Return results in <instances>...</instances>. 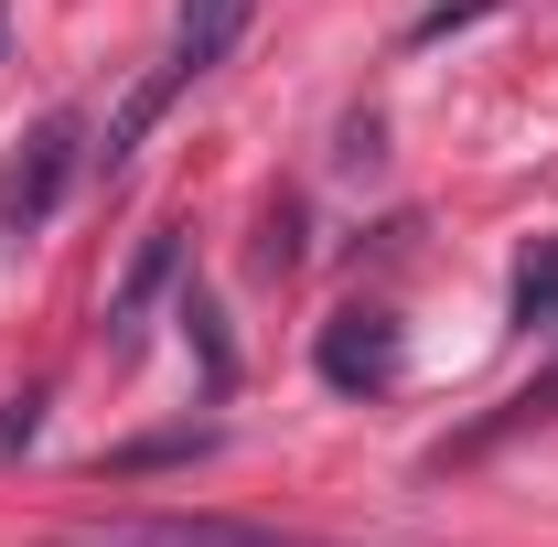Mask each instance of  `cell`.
Returning a JSON list of instances; mask_svg holds the SVG:
<instances>
[{
	"label": "cell",
	"instance_id": "obj_1",
	"mask_svg": "<svg viewBox=\"0 0 558 547\" xmlns=\"http://www.w3.org/2000/svg\"><path fill=\"white\" fill-rule=\"evenodd\" d=\"M312 365H323L333 398H387V387L409 376V323H398L387 301H344V312L312 333Z\"/></svg>",
	"mask_w": 558,
	"mask_h": 547
},
{
	"label": "cell",
	"instance_id": "obj_2",
	"mask_svg": "<svg viewBox=\"0 0 558 547\" xmlns=\"http://www.w3.org/2000/svg\"><path fill=\"white\" fill-rule=\"evenodd\" d=\"M75 161H86V130H75V108L33 119L22 161L0 172V236H44V226H54V205H65V183H75Z\"/></svg>",
	"mask_w": 558,
	"mask_h": 547
},
{
	"label": "cell",
	"instance_id": "obj_3",
	"mask_svg": "<svg viewBox=\"0 0 558 547\" xmlns=\"http://www.w3.org/2000/svg\"><path fill=\"white\" fill-rule=\"evenodd\" d=\"M172 290H183V226H150V236L130 247V269L108 279V312H97V354H108V365H130V354H140V333H150V312H161Z\"/></svg>",
	"mask_w": 558,
	"mask_h": 547
},
{
	"label": "cell",
	"instance_id": "obj_4",
	"mask_svg": "<svg viewBox=\"0 0 558 547\" xmlns=\"http://www.w3.org/2000/svg\"><path fill=\"white\" fill-rule=\"evenodd\" d=\"M54 547H323V537H290L258 515H86Z\"/></svg>",
	"mask_w": 558,
	"mask_h": 547
},
{
	"label": "cell",
	"instance_id": "obj_5",
	"mask_svg": "<svg viewBox=\"0 0 558 547\" xmlns=\"http://www.w3.org/2000/svg\"><path fill=\"white\" fill-rule=\"evenodd\" d=\"M548 418H558V354L537 365V376H526V387H515V398H505V409H484L473 429H451V440L429 451V473H451V462H484V451L526 440V429H548Z\"/></svg>",
	"mask_w": 558,
	"mask_h": 547
},
{
	"label": "cell",
	"instance_id": "obj_6",
	"mask_svg": "<svg viewBox=\"0 0 558 547\" xmlns=\"http://www.w3.org/2000/svg\"><path fill=\"white\" fill-rule=\"evenodd\" d=\"M247 22H258V0H183V11H172V65H183V86L226 65Z\"/></svg>",
	"mask_w": 558,
	"mask_h": 547
},
{
	"label": "cell",
	"instance_id": "obj_7",
	"mask_svg": "<svg viewBox=\"0 0 558 547\" xmlns=\"http://www.w3.org/2000/svg\"><path fill=\"white\" fill-rule=\"evenodd\" d=\"M172 97H183V65L161 54V65H150V75H140V86H130V97L108 108V130H97V150H86V161H97V172H130V150H140V139H150V119H161Z\"/></svg>",
	"mask_w": 558,
	"mask_h": 547
},
{
	"label": "cell",
	"instance_id": "obj_8",
	"mask_svg": "<svg viewBox=\"0 0 558 547\" xmlns=\"http://www.w3.org/2000/svg\"><path fill=\"white\" fill-rule=\"evenodd\" d=\"M215 451H226V429H215V418H194V429H150V440H119L97 473H108V483H130V473H172V462H215Z\"/></svg>",
	"mask_w": 558,
	"mask_h": 547
},
{
	"label": "cell",
	"instance_id": "obj_9",
	"mask_svg": "<svg viewBox=\"0 0 558 547\" xmlns=\"http://www.w3.org/2000/svg\"><path fill=\"white\" fill-rule=\"evenodd\" d=\"M505 323L515 333H558V236H537L515 258V290H505Z\"/></svg>",
	"mask_w": 558,
	"mask_h": 547
},
{
	"label": "cell",
	"instance_id": "obj_10",
	"mask_svg": "<svg viewBox=\"0 0 558 547\" xmlns=\"http://www.w3.org/2000/svg\"><path fill=\"white\" fill-rule=\"evenodd\" d=\"M183 333H194V354H205V387L226 398V387H236V343H226V312H215L205 290H183Z\"/></svg>",
	"mask_w": 558,
	"mask_h": 547
},
{
	"label": "cell",
	"instance_id": "obj_11",
	"mask_svg": "<svg viewBox=\"0 0 558 547\" xmlns=\"http://www.w3.org/2000/svg\"><path fill=\"white\" fill-rule=\"evenodd\" d=\"M258 269H269V279H290V269H301V205H290V194L258 215Z\"/></svg>",
	"mask_w": 558,
	"mask_h": 547
},
{
	"label": "cell",
	"instance_id": "obj_12",
	"mask_svg": "<svg viewBox=\"0 0 558 547\" xmlns=\"http://www.w3.org/2000/svg\"><path fill=\"white\" fill-rule=\"evenodd\" d=\"M33 429H44V398H33V387H22V398H11V409H0V451H22V440H33Z\"/></svg>",
	"mask_w": 558,
	"mask_h": 547
},
{
	"label": "cell",
	"instance_id": "obj_13",
	"mask_svg": "<svg viewBox=\"0 0 558 547\" xmlns=\"http://www.w3.org/2000/svg\"><path fill=\"white\" fill-rule=\"evenodd\" d=\"M376 139H387L376 119H344V150H333V161H344V172H376Z\"/></svg>",
	"mask_w": 558,
	"mask_h": 547
},
{
	"label": "cell",
	"instance_id": "obj_14",
	"mask_svg": "<svg viewBox=\"0 0 558 547\" xmlns=\"http://www.w3.org/2000/svg\"><path fill=\"white\" fill-rule=\"evenodd\" d=\"M0 44H11V11H0Z\"/></svg>",
	"mask_w": 558,
	"mask_h": 547
}]
</instances>
